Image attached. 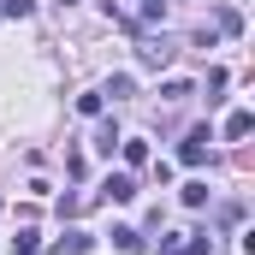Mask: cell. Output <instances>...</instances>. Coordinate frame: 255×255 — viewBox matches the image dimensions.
Returning a JSON list of instances; mask_svg holds the SVG:
<instances>
[{"label": "cell", "mask_w": 255, "mask_h": 255, "mask_svg": "<svg viewBox=\"0 0 255 255\" xmlns=\"http://www.w3.org/2000/svg\"><path fill=\"white\" fill-rule=\"evenodd\" d=\"M220 30H226V36H238V30H244V18H238L232 6H220Z\"/></svg>", "instance_id": "obj_11"}, {"label": "cell", "mask_w": 255, "mask_h": 255, "mask_svg": "<svg viewBox=\"0 0 255 255\" xmlns=\"http://www.w3.org/2000/svg\"><path fill=\"white\" fill-rule=\"evenodd\" d=\"M113 250L136 255V250H142V232H136V226H113Z\"/></svg>", "instance_id": "obj_5"}, {"label": "cell", "mask_w": 255, "mask_h": 255, "mask_svg": "<svg viewBox=\"0 0 255 255\" xmlns=\"http://www.w3.org/2000/svg\"><path fill=\"white\" fill-rule=\"evenodd\" d=\"M101 107H107V95H77V113H83V119H95Z\"/></svg>", "instance_id": "obj_9"}, {"label": "cell", "mask_w": 255, "mask_h": 255, "mask_svg": "<svg viewBox=\"0 0 255 255\" xmlns=\"http://www.w3.org/2000/svg\"><path fill=\"white\" fill-rule=\"evenodd\" d=\"M142 6V18H160V0H136Z\"/></svg>", "instance_id": "obj_14"}, {"label": "cell", "mask_w": 255, "mask_h": 255, "mask_svg": "<svg viewBox=\"0 0 255 255\" xmlns=\"http://www.w3.org/2000/svg\"><path fill=\"white\" fill-rule=\"evenodd\" d=\"M101 95L125 101V95H136V77H130V71H119V77H107V89H101Z\"/></svg>", "instance_id": "obj_6"}, {"label": "cell", "mask_w": 255, "mask_h": 255, "mask_svg": "<svg viewBox=\"0 0 255 255\" xmlns=\"http://www.w3.org/2000/svg\"><path fill=\"white\" fill-rule=\"evenodd\" d=\"M125 142V166H148V142L142 136H119Z\"/></svg>", "instance_id": "obj_7"}, {"label": "cell", "mask_w": 255, "mask_h": 255, "mask_svg": "<svg viewBox=\"0 0 255 255\" xmlns=\"http://www.w3.org/2000/svg\"><path fill=\"white\" fill-rule=\"evenodd\" d=\"M172 54H178V48H172L166 36H148V42L136 48V60H142V65H172Z\"/></svg>", "instance_id": "obj_1"}, {"label": "cell", "mask_w": 255, "mask_h": 255, "mask_svg": "<svg viewBox=\"0 0 255 255\" xmlns=\"http://www.w3.org/2000/svg\"><path fill=\"white\" fill-rule=\"evenodd\" d=\"M36 244H42V238H36V232H30V226H24V232H18V238H12V250H18V255H36Z\"/></svg>", "instance_id": "obj_10"}, {"label": "cell", "mask_w": 255, "mask_h": 255, "mask_svg": "<svg viewBox=\"0 0 255 255\" xmlns=\"http://www.w3.org/2000/svg\"><path fill=\"white\" fill-rule=\"evenodd\" d=\"M101 196H107V202H130V196H136V178H130V172H113V178L101 184Z\"/></svg>", "instance_id": "obj_3"}, {"label": "cell", "mask_w": 255, "mask_h": 255, "mask_svg": "<svg viewBox=\"0 0 255 255\" xmlns=\"http://www.w3.org/2000/svg\"><path fill=\"white\" fill-rule=\"evenodd\" d=\"M0 12L6 18H30V0H0Z\"/></svg>", "instance_id": "obj_13"}, {"label": "cell", "mask_w": 255, "mask_h": 255, "mask_svg": "<svg viewBox=\"0 0 255 255\" xmlns=\"http://www.w3.org/2000/svg\"><path fill=\"white\" fill-rule=\"evenodd\" d=\"M208 202V184H184V208H202Z\"/></svg>", "instance_id": "obj_12"}, {"label": "cell", "mask_w": 255, "mask_h": 255, "mask_svg": "<svg viewBox=\"0 0 255 255\" xmlns=\"http://www.w3.org/2000/svg\"><path fill=\"white\" fill-rule=\"evenodd\" d=\"M178 160H184V166H202V160H208V125L190 130V136L178 142Z\"/></svg>", "instance_id": "obj_2"}, {"label": "cell", "mask_w": 255, "mask_h": 255, "mask_svg": "<svg viewBox=\"0 0 255 255\" xmlns=\"http://www.w3.org/2000/svg\"><path fill=\"white\" fill-rule=\"evenodd\" d=\"M60 250H65V255H89V250H95V238H89L83 226H71V232L60 238Z\"/></svg>", "instance_id": "obj_4"}, {"label": "cell", "mask_w": 255, "mask_h": 255, "mask_svg": "<svg viewBox=\"0 0 255 255\" xmlns=\"http://www.w3.org/2000/svg\"><path fill=\"white\" fill-rule=\"evenodd\" d=\"M250 130H255L250 113H226V136H250Z\"/></svg>", "instance_id": "obj_8"}, {"label": "cell", "mask_w": 255, "mask_h": 255, "mask_svg": "<svg viewBox=\"0 0 255 255\" xmlns=\"http://www.w3.org/2000/svg\"><path fill=\"white\" fill-rule=\"evenodd\" d=\"M0 208H6V202H0Z\"/></svg>", "instance_id": "obj_15"}]
</instances>
